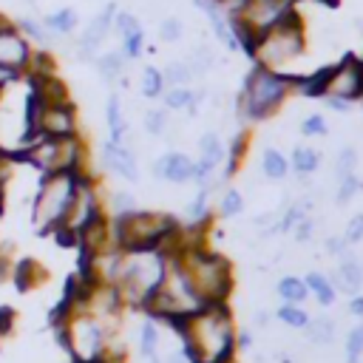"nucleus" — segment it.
Instances as JSON below:
<instances>
[{
  "label": "nucleus",
  "instance_id": "obj_1",
  "mask_svg": "<svg viewBox=\"0 0 363 363\" xmlns=\"http://www.w3.org/2000/svg\"><path fill=\"white\" fill-rule=\"evenodd\" d=\"M190 363H224L235 357V320L227 303H207L173 323Z\"/></svg>",
  "mask_w": 363,
  "mask_h": 363
},
{
  "label": "nucleus",
  "instance_id": "obj_2",
  "mask_svg": "<svg viewBox=\"0 0 363 363\" xmlns=\"http://www.w3.org/2000/svg\"><path fill=\"white\" fill-rule=\"evenodd\" d=\"M167 255L162 250H122L111 284L116 286L125 309H142L162 284Z\"/></svg>",
  "mask_w": 363,
  "mask_h": 363
},
{
  "label": "nucleus",
  "instance_id": "obj_3",
  "mask_svg": "<svg viewBox=\"0 0 363 363\" xmlns=\"http://www.w3.org/2000/svg\"><path fill=\"white\" fill-rule=\"evenodd\" d=\"M176 258L182 261L196 295L201 298V303H227L230 292H233V264L210 250L207 244H190L182 247L176 252Z\"/></svg>",
  "mask_w": 363,
  "mask_h": 363
},
{
  "label": "nucleus",
  "instance_id": "obj_4",
  "mask_svg": "<svg viewBox=\"0 0 363 363\" xmlns=\"http://www.w3.org/2000/svg\"><path fill=\"white\" fill-rule=\"evenodd\" d=\"M204 303L196 295L182 261L176 255H167V267L162 275V284L156 286V292L147 298V303L142 306V312H147L153 320H162L167 326H173L176 320L199 312Z\"/></svg>",
  "mask_w": 363,
  "mask_h": 363
},
{
  "label": "nucleus",
  "instance_id": "obj_5",
  "mask_svg": "<svg viewBox=\"0 0 363 363\" xmlns=\"http://www.w3.org/2000/svg\"><path fill=\"white\" fill-rule=\"evenodd\" d=\"M182 224L156 210H133L125 216H111V235L113 247L119 250H162L164 241Z\"/></svg>",
  "mask_w": 363,
  "mask_h": 363
},
{
  "label": "nucleus",
  "instance_id": "obj_6",
  "mask_svg": "<svg viewBox=\"0 0 363 363\" xmlns=\"http://www.w3.org/2000/svg\"><path fill=\"white\" fill-rule=\"evenodd\" d=\"M292 85H295V77L252 65V71L244 77V91L238 96V113L247 122H261L272 116L286 102Z\"/></svg>",
  "mask_w": 363,
  "mask_h": 363
},
{
  "label": "nucleus",
  "instance_id": "obj_7",
  "mask_svg": "<svg viewBox=\"0 0 363 363\" xmlns=\"http://www.w3.org/2000/svg\"><path fill=\"white\" fill-rule=\"evenodd\" d=\"M77 182L79 173H68V170L40 176L31 196V227L40 235H51L65 221V213L77 193Z\"/></svg>",
  "mask_w": 363,
  "mask_h": 363
},
{
  "label": "nucleus",
  "instance_id": "obj_8",
  "mask_svg": "<svg viewBox=\"0 0 363 363\" xmlns=\"http://www.w3.org/2000/svg\"><path fill=\"white\" fill-rule=\"evenodd\" d=\"M306 51V31H303V20L295 14V9L281 20L275 23L269 31L258 34L255 40V48H252V60L255 65L261 68H269V71H278L284 74V68L289 62H295L301 54Z\"/></svg>",
  "mask_w": 363,
  "mask_h": 363
},
{
  "label": "nucleus",
  "instance_id": "obj_9",
  "mask_svg": "<svg viewBox=\"0 0 363 363\" xmlns=\"http://www.w3.org/2000/svg\"><path fill=\"white\" fill-rule=\"evenodd\" d=\"M60 346L71 354L74 363H94L102 357L111 337H116L113 329H108L96 315L88 309H77L65 318V323L54 326Z\"/></svg>",
  "mask_w": 363,
  "mask_h": 363
},
{
  "label": "nucleus",
  "instance_id": "obj_10",
  "mask_svg": "<svg viewBox=\"0 0 363 363\" xmlns=\"http://www.w3.org/2000/svg\"><path fill=\"white\" fill-rule=\"evenodd\" d=\"M343 99V102H354L363 96V68H360V57L346 54L340 57V62L329 65L326 82H323V96L320 99Z\"/></svg>",
  "mask_w": 363,
  "mask_h": 363
},
{
  "label": "nucleus",
  "instance_id": "obj_11",
  "mask_svg": "<svg viewBox=\"0 0 363 363\" xmlns=\"http://www.w3.org/2000/svg\"><path fill=\"white\" fill-rule=\"evenodd\" d=\"M37 133L40 136H51V139H68V136H79V116L74 102H51V105H40L37 113Z\"/></svg>",
  "mask_w": 363,
  "mask_h": 363
},
{
  "label": "nucleus",
  "instance_id": "obj_12",
  "mask_svg": "<svg viewBox=\"0 0 363 363\" xmlns=\"http://www.w3.org/2000/svg\"><path fill=\"white\" fill-rule=\"evenodd\" d=\"M119 11V6L116 3H108L85 28H82V34H79V40H77V57L79 60H96V51H99V45H102V40L108 37V31L113 28V14Z\"/></svg>",
  "mask_w": 363,
  "mask_h": 363
},
{
  "label": "nucleus",
  "instance_id": "obj_13",
  "mask_svg": "<svg viewBox=\"0 0 363 363\" xmlns=\"http://www.w3.org/2000/svg\"><path fill=\"white\" fill-rule=\"evenodd\" d=\"M99 156H102V164L111 173L122 176L125 182H139V164H136V156H133V150L128 145H119V142H111L108 139L102 145Z\"/></svg>",
  "mask_w": 363,
  "mask_h": 363
},
{
  "label": "nucleus",
  "instance_id": "obj_14",
  "mask_svg": "<svg viewBox=\"0 0 363 363\" xmlns=\"http://www.w3.org/2000/svg\"><path fill=\"white\" fill-rule=\"evenodd\" d=\"M153 176L156 179H164L170 184H184V182H193V159L182 150H170L164 156H159L153 162Z\"/></svg>",
  "mask_w": 363,
  "mask_h": 363
},
{
  "label": "nucleus",
  "instance_id": "obj_15",
  "mask_svg": "<svg viewBox=\"0 0 363 363\" xmlns=\"http://www.w3.org/2000/svg\"><path fill=\"white\" fill-rule=\"evenodd\" d=\"M329 281H332L335 289H340L346 295H357L360 286H363V264L352 252H346V255H340V261H337L335 272L329 275Z\"/></svg>",
  "mask_w": 363,
  "mask_h": 363
},
{
  "label": "nucleus",
  "instance_id": "obj_16",
  "mask_svg": "<svg viewBox=\"0 0 363 363\" xmlns=\"http://www.w3.org/2000/svg\"><path fill=\"white\" fill-rule=\"evenodd\" d=\"M9 278L14 281V286L20 292H31V289H37V286H43L48 281V269L40 261H34V258H23V261H17L11 267Z\"/></svg>",
  "mask_w": 363,
  "mask_h": 363
},
{
  "label": "nucleus",
  "instance_id": "obj_17",
  "mask_svg": "<svg viewBox=\"0 0 363 363\" xmlns=\"http://www.w3.org/2000/svg\"><path fill=\"white\" fill-rule=\"evenodd\" d=\"M40 23L45 26V31L51 37H71L77 31V26H79V14H77L74 6H62V9L51 11V14H45Z\"/></svg>",
  "mask_w": 363,
  "mask_h": 363
},
{
  "label": "nucleus",
  "instance_id": "obj_18",
  "mask_svg": "<svg viewBox=\"0 0 363 363\" xmlns=\"http://www.w3.org/2000/svg\"><path fill=\"white\" fill-rule=\"evenodd\" d=\"M162 99H164V111H190V113H196L199 102L204 99V91H193L190 85L164 88Z\"/></svg>",
  "mask_w": 363,
  "mask_h": 363
},
{
  "label": "nucleus",
  "instance_id": "obj_19",
  "mask_svg": "<svg viewBox=\"0 0 363 363\" xmlns=\"http://www.w3.org/2000/svg\"><path fill=\"white\" fill-rule=\"evenodd\" d=\"M105 119H108V139L111 142H119V145H128V119H125V111H122V99L119 94H111L108 96V105H105Z\"/></svg>",
  "mask_w": 363,
  "mask_h": 363
},
{
  "label": "nucleus",
  "instance_id": "obj_20",
  "mask_svg": "<svg viewBox=\"0 0 363 363\" xmlns=\"http://www.w3.org/2000/svg\"><path fill=\"white\" fill-rule=\"evenodd\" d=\"M289 167L298 173V176H312L318 167H320V153L309 145H295L292 153H289Z\"/></svg>",
  "mask_w": 363,
  "mask_h": 363
},
{
  "label": "nucleus",
  "instance_id": "obj_21",
  "mask_svg": "<svg viewBox=\"0 0 363 363\" xmlns=\"http://www.w3.org/2000/svg\"><path fill=\"white\" fill-rule=\"evenodd\" d=\"M303 284H306L309 295H315V298H318V303H320V306H332V303H335L337 289L332 286L329 275H323V272L312 269V272H306V275H303Z\"/></svg>",
  "mask_w": 363,
  "mask_h": 363
},
{
  "label": "nucleus",
  "instance_id": "obj_22",
  "mask_svg": "<svg viewBox=\"0 0 363 363\" xmlns=\"http://www.w3.org/2000/svg\"><path fill=\"white\" fill-rule=\"evenodd\" d=\"M159 346H162V329H159V320L147 318V320L139 326V352H142V357L156 360Z\"/></svg>",
  "mask_w": 363,
  "mask_h": 363
},
{
  "label": "nucleus",
  "instance_id": "obj_23",
  "mask_svg": "<svg viewBox=\"0 0 363 363\" xmlns=\"http://www.w3.org/2000/svg\"><path fill=\"white\" fill-rule=\"evenodd\" d=\"M247 150H250V136L247 133H238L230 145H227V167H224V179H233L238 170H241V164H244V159H247Z\"/></svg>",
  "mask_w": 363,
  "mask_h": 363
},
{
  "label": "nucleus",
  "instance_id": "obj_24",
  "mask_svg": "<svg viewBox=\"0 0 363 363\" xmlns=\"http://www.w3.org/2000/svg\"><path fill=\"white\" fill-rule=\"evenodd\" d=\"M261 170H264L267 179L281 182V179H286V173H289V159H286L278 147H264V153H261Z\"/></svg>",
  "mask_w": 363,
  "mask_h": 363
},
{
  "label": "nucleus",
  "instance_id": "obj_25",
  "mask_svg": "<svg viewBox=\"0 0 363 363\" xmlns=\"http://www.w3.org/2000/svg\"><path fill=\"white\" fill-rule=\"evenodd\" d=\"M275 292L281 295L284 303H303V301L309 298V289H306L303 278H298V275H284V278L278 281Z\"/></svg>",
  "mask_w": 363,
  "mask_h": 363
},
{
  "label": "nucleus",
  "instance_id": "obj_26",
  "mask_svg": "<svg viewBox=\"0 0 363 363\" xmlns=\"http://www.w3.org/2000/svg\"><path fill=\"white\" fill-rule=\"evenodd\" d=\"M94 62H96V68H99V74H102L105 79H122L128 60H125L122 51H105V54H99Z\"/></svg>",
  "mask_w": 363,
  "mask_h": 363
},
{
  "label": "nucleus",
  "instance_id": "obj_27",
  "mask_svg": "<svg viewBox=\"0 0 363 363\" xmlns=\"http://www.w3.org/2000/svg\"><path fill=\"white\" fill-rule=\"evenodd\" d=\"M14 26H17V31H20V34H23L28 43H37V45H43V48H45V45L54 40V37L45 31V26H43L40 20H34V17H20Z\"/></svg>",
  "mask_w": 363,
  "mask_h": 363
},
{
  "label": "nucleus",
  "instance_id": "obj_28",
  "mask_svg": "<svg viewBox=\"0 0 363 363\" xmlns=\"http://www.w3.org/2000/svg\"><path fill=\"white\" fill-rule=\"evenodd\" d=\"M306 329V335H309V340L312 343H332L335 340V320L332 318H326V315H320V318H309V323L303 326Z\"/></svg>",
  "mask_w": 363,
  "mask_h": 363
},
{
  "label": "nucleus",
  "instance_id": "obj_29",
  "mask_svg": "<svg viewBox=\"0 0 363 363\" xmlns=\"http://www.w3.org/2000/svg\"><path fill=\"white\" fill-rule=\"evenodd\" d=\"M275 318H278L284 326H289V329H303V326L309 323V315H306L303 303H281V306L275 309Z\"/></svg>",
  "mask_w": 363,
  "mask_h": 363
},
{
  "label": "nucleus",
  "instance_id": "obj_30",
  "mask_svg": "<svg viewBox=\"0 0 363 363\" xmlns=\"http://www.w3.org/2000/svg\"><path fill=\"white\" fill-rule=\"evenodd\" d=\"M162 79H164V88L190 85V79H193V71H190V65H187V62H179V60H173V62H167V65H164V71H162Z\"/></svg>",
  "mask_w": 363,
  "mask_h": 363
},
{
  "label": "nucleus",
  "instance_id": "obj_31",
  "mask_svg": "<svg viewBox=\"0 0 363 363\" xmlns=\"http://www.w3.org/2000/svg\"><path fill=\"white\" fill-rule=\"evenodd\" d=\"M139 91H142V96H145V99H159V96L164 94V79H162V71H159V68H153V65H147V68L142 71Z\"/></svg>",
  "mask_w": 363,
  "mask_h": 363
},
{
  "label": "nucleus",
  "instance_id": "obj_32",
  "mask_svg": "<svg viewBox=\"0 0 363 363\" xmlns=\"http://www.w3.org/2000/svg\"><path fill=\"white\" fill-rule=\"evenodd\" d=\"M241 210H244V196H241V190H235V187H227V190L221 193V201H218V213H221L224 218H235V216H241Z\"/></svg>",
  "mask_w": 363,
  "mask_h": 363
},
{
  "label": "nucleus",
  "instance_id": "obj_33",
  "mask_svg": "<svg viewBox=\"0 0 363 363\" xmlns=\"http://www.w3.org/2000/svg\"><path fill=\"white\" fill-rule=\"evenodd\" d=\"M363 190V182L357 179V173H352V176H343V179H337V193H335V201L337 204H349L357 193Z\"/></svg>",
  "mask_w": 363,
  "mask_h": 363
},
{
  "label": "nucleus",
  "instance_id": "obj_34",
  "mask_svg": "<svg viewBox=\"0 0 363 363\" xmlns=\"http://www.w3.org/2000/svg\"><path fill=\"white\" fill-rule=\"evenodd\" d=\"M113 31L125 40V37L142 31V23H139V17H136L133 11H116V14H113Z\"/></svg>",
  "mask_w": 363,
  "mask_h": 363
},
{
  "label": "nucleus",
  "instance_id": "obj_35",
  "mask_svg": "<svg viewBox=\"0 0 363 363\" xmlns=\"http://www.w3.org/2000/svg\"><path fill=\"white\" fill-rule=\"evenodd\" d=\"M184 62L190 65V71H193V77H196V74L210 71V68H213V62H216V57H213V51H210L207 45H199V48L193 51V57H190V60H184Z\"/></svg>",
  "mask_w": 363,
  "mask_h": 363
},
{
  "label": "nucleus",
  "instance_id": "obj_36",
  "mask_svg": "<svg viewBox=\"0 0 363 363\" xmlns=\"http://www.w3.org/2000/svg\"><path fill=\"white\" fill-rule=\"evenodd\" d=\"M108 210H111L113 216H125V213H133V210H139V207H136V199H133L128 190H116V193L108 199Z\"/></svg>",
  "mask_w": 363,
  "mask_h": 363
},
{
  "label": "nucleus",
  "instance_id": "obj_37",
  "mask_svg": "<svg viewBox=\"0 0 363 363\" xmlns=\"http://www.w3.org/2000/svg\"><path fill=\"white\" fill-rule=\"evenodd\" d=\"M363 357V323H357L346 337V363H360Z\"/></svg>",
  "mask_w": 363,
  "mask_h": 363
},
{
  "label": "nucleus",
  "instance_id": "obj_38",
  "mask_svg": "<svg viewBox=\"0 0 363 363\" xmlns=\"http://www.w3.org/2000/svg\"><path fill=\"white\" fill-rule=\"evenodd\" d=\"M182 34H184V23L179 17H164L159 23V40L162 43H179Z\"/></svg>",
  "mask_w": 363,
  "mask_h": 363
},
{
  "label": "nucleus",
  "instance_id": "obj_39",
  "mask_svg": "<svg viewBox=\"0 0 363 363\" xmlns=\"http://www.w3.org/2000/svg\"><path fill=\"white\" fill-rule=\"evenodd\" d=\"M357 167V150L354 147H343L337 153V162H335V176L343 179V176H352Z\"/></svg>",
  "mask_w": 363,
  "mask_h": 363
},
{
  "label": "nucleus",
  "instance_id": "obj_40",
  "mask_svg": "<svg viewBox=\"0 0 363 363\" xmlns=\"http://www.w3.org/2000/svg\"><path fill=\"white\" fill-rule=\"evenodd\" d=\"M145 130H147L150 136L167 133V111H159V108L147 111V113H145Z\"/></svg>",
  "mask_w": 363,
  "mask_h": 363
},
{
  "label": "nucleus",
  "instance_id": "obj_41",
  "mask_svg": "<svg viewBox=\"0 0 363 363\" xmlns=\"http://www.w3.org/2000/svg\"><path fill=\"white\" fill-rule=\"evenodd\" d=\"M142 51H145V28L122 40V54H125V60H139Z\"/></svg>",
  "mask_w": 363,
  "mask_h": 363
},
{
  "label": "nucleus",
  "instance_id": "obj_42",
  "mask_svg": "<svg viewBox=\"0 0 363 363\" xmlns=\"http://www.w3.org/2000/svg\"><path fill=\"white\" fill-rule=\"evenodd\" d=\"M301 133H303V136H326V133H329V125H326L323 113H309V116L301 122Z\"/></svg>",
  "mask_w": 363,
  "mask_h": 363
},
{
  "label": "nucleus",
  "instance_id": "obj_43",
  "mask_svg": "<svg viewBox=\"0 0 363 363\" xmlns=\"http://www.w3.org/2000/svg\"><path fill=\"white\" fill-rule=\"evenodd\" d=\"M343 238H346V244H360L363 241V213H357V216L349 218Z\"/></svg>",
  "mask_w": 363,
  "mask_h": 363
},
{
  "label": "nucleus",
  "instance_id": "obj_44",
  "mask_svg": "<svg viewBox=\"0 0 363 363\" xmlns=\"http://www.w3.org/2000/svg\"><path fill=\"white\" fill-rule=\"evenodd\" d=\"M292 235H295V241H301V244H306L309 238H312V233H315V218L312 216H306V218H301L292 230H289Z\"/></svg>",
  "mask_w": 363,
  "mask_h": 363
},
{
  "label": "nucleus",
  "instance_id": "obj_45",
  "mask_svg": "<svg viewBox=\"0 0 363 363\" xmlns=\"http://www.w3.org/2000/svg\"><path fill=\"white\" fill-rule=\"evenodd\" d=\"M14 320H17L14 309H9V306H0V340H3V337H9V335L14 332Z\"/></svg>",
  "mask_w": 363,
  "mask_h": 363
},
{
  "label": "nucleus",
  "instance_id": "obj_46",
  "mask_svg": "<svg viewBox=\"0 0 363 363\" xmlns=\"http://www.w3.org/2000/svg\"><path fill=\"white\" fill-rule=\"evenodd\" d=\"M23 77H26V74H20V71H14V68H6V65H0V94H3V91H9L11 85L23 82Z\"/></svg>",
  "mask_w": 363,
  "mask_h": 363
},
{
  "label": "nucleus",
  "instance_id": "obj_47",
  "mask_svg": "<svg viewBox=\"0 0 363 363\" xmlns=\"http://www.w3.org/2000/svg\"><path fill=\"white\" fill-rule=\"evenodd\" d=\"M326 250L332 252V255H346L349 252V244H346V238L343 235H332V238H326Z\"/></svg>",
  "mask_w": 363,
  "mask_h": 363
},
{
  "label": "nucleus",
  "instance_id": "obj_48",
  "mask_svg": "<svg viewBox=\"0 0 363 363\" xmlns=\"http://www.w3.org/2000/svg\"><path fill=\"white\" fill-rule=\"evenodd\" d=\"M349 312H352L354 318H360V320H363V295H352V303H349Z\"/></svg>",
  "mask_w": 363,
  "mask_h": 363
},
{
  "label": "nucleus",
  "instance_id": "obj_49",
  "mask_svg": "<svg viewBox=\"0 0 363 363\" xmlns=\"http://www.w3.org/2000/svg\"><path fill=\"white\" fill-rule=\"evenodd\" d=\"M326 105H329L332 111H337V113H349V108H352V102H343V99H329V96H326Z\"/></svg>",
  "mask_w": 363,
  "mask_h": 363
},
{
  "label": "nucleus",
  "instance_id": "obj_50",
  "mask_svg": "<svg viewBox=\"0 0 363 363\" xmlns=\"http://www.w3.org/2000/svg\"><path fill=\"white\" fill-rule=\"evenodd\" d=\"M167 363H190V360H187V354H184L182 349H176V352H170V357H167Z\"/></svg>",
  "mask_w": 363,
  "mask_h": 363
},
{
  "label": "nucleus",
  "instance_id": "obj_51",
  "mask_svg": "<svg viewBox=\"0 0 363 363\" xmlns=\"http://www.w3.org/2000/svg\"><path fill=\"white\" fill-rule=\"evenodd\" d=\"M224 363H238V360H235V357H230V360H224Z\"/></svg>",
  "mask_w": 363,
  "mask_h": 363
},
{
  "label": "nucleus",
  "instance_id": "obj_52",
  "mask_svg": "<svg viewBox=\"0 0 363 363\" xmlns=\"http://www.w3.org/2000/svg\"><path fill=\"white\" fill-rule=\"evenodd\" d=\"M360 68H363V57H360Z\"/></svg>",
  "mask_w": 363,
  "mask_h": 363
},
{
  "label": "nucleus",
  "instance_id": "obj_53",
  "mask_svg": "<svg viewBox=\"0 0 363 363\" xmlns=\"http://www.w3.org/2000/svg\"><path fill=\"white\" fill-rule=\"evenodd\" d=\"M153 363H156V360H153Z\"/></svg>",
  "mask_w": 363,
  "mask_h": 363
}]
</instances>
